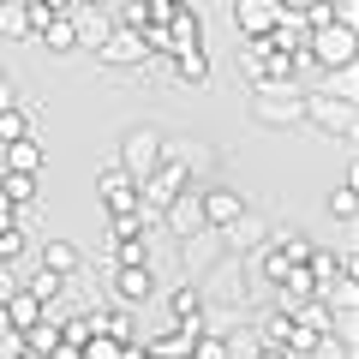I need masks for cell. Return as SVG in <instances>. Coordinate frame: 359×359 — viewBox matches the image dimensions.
I'll use <instances>...</instances> for the list:
<instances>
[{"mask_svg": "<svg viewBox=\"0 0 359 359\" xmlns=\"http://www.w3.org/2000/svg\"><path fill=\"white\" fill-rule=\"evenodd\" d=\"M168 156H180V162H186V174L192 180H204V174H216V150H210V144H168Z\"/></svg>", "mask_w": 359, "mask_h": 359, "instance_id": "23", "label": "cell"}, {"mask_svg": "<svg viewBox=\"0 0 359 359\" xmlns=\"http://www.w3.org/2000/svg\"><path fill=\"white\" fill-rule=\"evenodd\" d=\"M96 60L102 66H114V72H138V66H150L156 54H150V42L138 36V30H126V25H114V36L96 48Z\"/></svg>", "mask_w": 359, "mask_h": 359, "instance_id": "6", "label": "cell"}, {"mask_svg": "<svg viewBox=\"0 0 359 359\" xmlns=\"http://www.w3.org/2000/svg\"><path fill=\"white\" fill-rule=\"evenodd\" d=\"M180 257H186V269H192V276H204V269H216L222 257V233L216 228H198V233H186V240H180Z\"/></svg>", "mask_w": 359, "mask_h": 359, "instance_id": "13", "label": "cell"}, {"mask_svg": "<svg viewBox=\"0 0 359 359\" xmlns=\"http://www.w3.org/2000/svg\"><path fill=\"white\" fill-rule=\"evenodd\" d=\"M0 198L13 210H30L36 204V174H13V168H0Z\"/></svg>", "mask_w": 359, "mask_h": 359, "instance_id": "21", "label": "cell"}, {"mask_svg": "<svg viewBox=\"0 0 359 359\" xmlns=\"http://www.w3.org/2000/svg\"><path fill=\"white\" fill-rule=\"evenodd\" d=\"M36 42H42L48 54H78V36H72V18H66V13H54L48 25L36 30Z\"/></svg>", "mask_w": 359, "mask_h": 359, "instance_id": "22", "label": "cell"}, {"mask_svg": "<svg viewBox=\"0 0 359 359\" xmlns=\"http://www.w3.org/2000/svg\"><path fill=\"white\" fill-rule=\"evenodd\" d=\"M96 192H102V210H108V216H126V210H138V180H132L126 168H114V162L96 174Z\"/></svg>", "mask_w": 359, "mask_h": 359, "instance_id": "10", "label": "cell"}, {"mask_svg": "<svg viewBox=\"0 0 359 359\" xmlns=\"http://www.w3.org/2000/svg\"><path fill=\"white\" fill-rule=\"evenodd\" d=\"M66 18H72V36H78V48H90V54H96L108 36H114V18L102 13V0H72V13H66Z\"/></svg>", "mask_w": 359, "mask_h": 359, "instance_id": "8", "label": "cell"}, {"mask_svg": "<svg viewBox=\"0 0 359 359\" xmlns=\"http://www.w3.org/2000/svg\"><path fill=\"white\" fill-rule=\"evenodd\" d=\"M108 252H114V264H120V269L150 264V233H120V240H108Z\"/></svg>", "mask_w": 359, "mask_h": 359, "instance_id": "24", "label": "cell"}, {"mask_svg": "<svg viewBox=\"0 0 359 359\" xmlns=\"http://www.w3.org/2000/svg\"><path fill=\"white\" fill-rule=\"evenodd\" d=\"M186 359H228V335H222V330H198Z\"/></svg>", "mask_w": 359, "mask_h": 359, "instance_id": "28", "label": "cell"}, {"mask_svg": "<svg viewBox=\"0 0 359 359\" xmlns=\"http://www.w3.org/2000/svg\"><path fill=\"white\" fill-rule=\"evenodd\" d=\"M42 13H72V0H36Z\"/></svg>", "mask_w": 359, "mask_h": 359, "instance_id": "33", "label": "cell"}, {"mask_svg": "<svg viewBox=\"0 0 359 359\" xmlns=\"http://www.w3.org/2000/svg\"><path fill=\"white\" fill-rule=\"evenodd\" d=\"M0 108H13V78H6V66H0Z\"/></svg>", "mask_w": 359, "mask_h": 359, "instance_id": "31", "label": "cell"}, {"mask_svg": "<svg viewBox=\"0 0 359 359\" xmlns=\"http://www.w3.org/2000/svg\"><path fill=\"white\" fill-rule=\"evenodd\" d=\"M162 150H168V138L156 126H132V132H120V162L114 168H126L132 180H144L156 162H162Z\"/></svg>", "mask_w": 359, "mask_h": 359, "instance_id": "5", "label": "cell"}, {"mask_svg": "<svg viewBox=\"0 0 359 359\" xmlns=\"http://www.w3.org/2000/svg\"><path fill=\"white\" fill-rule=\"evenodd\" d=\"M330 216L341 222V228H353V222H359V192H353V174H347L341 186L330 192Z\"/></svg>", "mask_w": 359, "mask_h": 359, "instance_id": "26", "label": "cell"}, {"mask_svg": "<svg viewBox=\"0 0 359 359\" xmlns=\"http://www.w3.org/2000/svg\"><path fill=\"white\" fill-rule=\"evenodd\" d=\"M60 287H66V276H54V269H42V264H36V276L25 282V294L36 299V306H54V299H60Z\"/></svg>", "mask_w": 359, "mask_h": 359, "instance_id": "27", "label": "cell"}, {"mask_svg": "<svg viewBox=\"0 0 359 359\" xmlns=\"http://www.w3.org/2000/svg\"><path fill=\"white\" fill-rule=\"evenodd\" d=\"M36 264H42V269H54V276H78V269H84V252H78L72 240H42Z\"/></svg>", "mask_w": 359, "mask_h": 359, "instance_id": "18", "label": "cell"}, {"mask_svg": "<svg viewBox=\"0 0 359 359\" xmlns=\"http://www.w3.org/2000/svg\"><path fill=\"white\" fill-rule=\"evenodd\" d=\"M6 168H13V174H42V168H48V144H42L36 132L18 138V144H6Z\"/></svg>", "mask_w": 359, "mask_h": 359, "instance_id": "17", "label": "cell"}, {"mask_svg": "<svg viewBox=\"0 0 359 359\" xmlns=\"http://www.w3.org/2000/svg\"><path fill=\"white\" fill-rule=\"evenodd\" d=\"M216 233H222V252H228V257H252L257 245L269 240V222H264V216H252V210H245V216L233 222V228H216Z\"/></svg>", "mask_w": 359, "mask_h": 359, "instance_id": "12", "label": "cell"}, {"mask_svg": "<svg viewBox=\"0 0 359 359\" xmlns=\"http://www.w3.org/2000/svg\"><path fill=\"white\" fill-rule=\"evenodd\" d=\"M198 210H204V228H233L252 204H245L233 186H198Z\"/></svg>", "mask_w": 359, "mask_h": 359, "instance_id": "9", "label": "cell"}, {"mask_svg": "<svg viewBox=\"0 0 359 359\" xmlns=\"http://www.w3.org/2000/svg\"><path fill=\"white\" fill-rule=\"evenodd\" d=\"M42 126V108H0V150H6V144H18V138H30V132Z\"/></svg>", "mask_w": 359, "mask_h": 359, "instance_id": "19", "label": "cell"}, {"mask_svg": "<svg viewBox=\"0 0 359 359\" xmlns=\"http://www.w3.org/2000/svg\"><path fill=\"white\" fill-rule=\"evenodd\" d=\"M306 126L330 132V138H353L359 114H353V96H330V90H306Z\"/></svg>", "mask_w": 359, "mask_h": 359, "instance_id": "3", "label": "cell"}, {"mask_svg": "<svg viewBox=\"0 0 359 359\" xmlns=\"http://www.w3.org/2000/svg\"><path fill=\"white\" fill-rule=\"evenodd\" d=\"M245 78H252V90H269V84H299V54H282L269 48V42H245ZM306 90V84H299Z\"/></svg>", "mask_w": 359, "mask_h": 359, "instance_id": "2", "label": "cell"}, {"mask_svg": "<svg viewBox=\"0 0 359 359\" xmlns=\"http://www.w3.org/2000/svg\"><path fill=\"white\" fill-rule=\"evenodd\" d=\"M0 36L6 42H30V6H13V0H0Z\"/></svg>", "mask_w": 359, "mask_h": 359, "instance_id": "25", "label": "cell"}, {"mask_svg": "<svg viewBox=\"0 0 359 359\" xmlns=\"http://www.w3.org/2000/svg\"><path fill=\"white\" fill-rule=\"evenodd\" d=\"M25 228H18V222H13V228H0V264H18V257H25Z\"/></svg>", "mask_w": 359, "mask_h": 359, "instance_id": "29", "label": "cell"}, {"mask_svg": "<svg viewBox=\"0 0 359 359\" xmlns=\"http://www.w3.org/2000/svg\"><path fill=\"white\" fill-rule=\"evenodd\" d=\"M306 359H353V347H347V335H318V347Z\"/></svg>", "mask_w": 359, "mask_h": 359, "instance_id": "30", "label": "cell"}, {"mask_svg": "<svg viewBox=\"0 0 359 359\" xmlns=\"http://www.w3.org/2000/svg\"><path fill=\"white\" fill-rule=\"evenodd\" d=\"M252 120H257V126H276V132L306 126V90H299V84H269V90H252Z\"/></svg>", "mask_w": 359, "mask_h": 359, "instance_id": "1", "label": "cell"}, {"mask_svg": "<svg viewBox=\"0 0 359 359\" xmlns=\"http://www.w3.org/2000/svg\"><path fill=\"white\" fill-rule=\"evenodd\" d=\"M306 60L318 66V72H347V66H353V25H323V30H311Z\"/></svg>", "mask_w": 359, "mask_h": 359, "instance_id": "4", "label": "cell"}, {"mask_svg": "<svg viewBox=\"0 0 359 359\" xmlns=\"http://www.w3.org/2000/svg\"><path fill=\"white\" fill-rule=\"evenodd\" d=\"M108 287H114V306H132V311H138V306H150V299H156V269L150 264H132V269H108Z\"/></svg>", "mask_w": 359, "mask_h": 359, "instance_id": "7", "label": "cell"}, {"mask_svg": "<svg viewBox=\"0 0 359 359\" xmlns=\"http://www.w3.org/2000/svg\"><path fill=\"white\" fill-rule=\"evenodd\" d=\"M252 359H294V353H287V347H257Z\"/></svg>", "mask_w": 359, "mask_h": 359, "instance_id": "32", "label": "cell"}, {"mask_svg": "<svg viewBox=\"0 0 359 359\" xmlns=\"http://www.w3.org/2000/svg\"><path fill=\"white\" fill-rule=\"evenodd\" d=\"M168 66H174L180 84H192V90L210 84V54H204V48H180V54H168Z\"/></svg>", "mask_w": 359, "mask_h": 359, "instance_id": "20", "label": "cell"}, {"mask_svg": "<svg viewBox=\"0 0 359 359\" xmlns=\"http://www.w3.org/2000/svg\"><path fill=\"white\" fill-rule=\"evenodd\" d=\"M204 287L198 282H180V287H168V311H174V323H204Z\"/></svg>", "mask_w": 359, "mask_h": 359, "instance_id": "16", "label": "cell"}, {"mask_svg": "<svg viewBox=\"0 0 359 359\" xmlns=\"http://www.w3.org/2000/svg\"><path fill=\"white\" fill-rule=\"evenodd\" d=\"M269 48H282V54H306V42H311V30H306V18L299 13H287L282 6V18H276V25H269Z\"/></svg>", "mask_w": 359, "mask_h": 359, "instance_id": "15", "label": "cell"}, {"mask_svg": "<svg viewBox=\"0 0 359 359\" xmlns=\"http://www.w3.org/2000/svg\"><path fill=\"white\" fill-rule=\"evenodd\" d=\"M276 18H282V0H233V25L245 42H264Z\"/></svg>", "mask_w": 359, "mask_h": 359, "instance_id": "11", "label": "cell"}, {"mask_svg": "<svg viewBox=\"0 0 359 359\" xmlns=\"http://www.w3.org/2000/svg\"><path fill=\"white\" fill-rule=\"evenodd\" d=\"M162 228L174 233V240H186V233H198V228H204V210H198V186H186V192H180L174 204L162 210Z\"/></svg>", "mask_w": 359, "mask_h": 359, "instance_id": "14", "label": "cell"}]
</instances>
